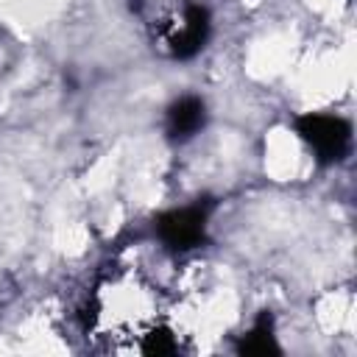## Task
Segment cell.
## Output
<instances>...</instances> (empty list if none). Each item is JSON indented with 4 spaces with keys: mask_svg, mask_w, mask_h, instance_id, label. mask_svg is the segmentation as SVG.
Wrapping results in <instances>:
<instances>
[{
    "mask_svg": "<svg viewBox=\"0 0 357 357\" xmlns=\"http://www.w3.org/2000/svg\"><path fill=\"white\" fill-rule=\"evenodd\" d=\"M298 137L312 148L315 159L324 165L340 162L351 148V126L337 114L310 112L296 120Z\"/></svg>",
    "mask_w": 357,
    "mask_h": 357,
    "instance_id": "cell-1",
    "label": "cell"
},
{
    "mask_svg": "<svg viewBox=\"0 0 357 357\" xmlns=\"http://www.w3.org/2000/svg\"><path fill=\"white\" fill-rule=\"evenodd\" d=\"M206 218H209V204H190L181 209H170L156 218V234L167 248L190 251L204 243Z\"/></svg>",
    "mask_w": 357,
    "mask_h": 357,
    "instance_id": "cell-2",
    "label": "cell"
},
{
    "mask_svg": "<svg viewBox=\"0 0 357 357\" xmlns=\"http://www.w3.org/2000/svg\"><path fill=\"white\" fill-rule=\"evenodd\" d=\"M209 28H212L209 11L201 3H184L178 20L165 28V42H167L170 56H176V59L195 56L206 45Z\"/></svg>",
    "mask_w": 357,
    "mask_h": 357,
    "instance_id": "cell-3",
    "label": "cell"
},
{
    "mask_svg": "<svg viewBox=\"0 0 357 357\" xmlns=\"http://www.w3.org/2000/svg\"><path fill=\"white\" fill-rule=\"evenodd\" d=\"M204 123H206V106H204V100L195 98V95H184V98H178L167 109L165 128H167V137L170 139L184 142V139L195 137L204 128Z\"/></svg>",
    "mask_w": 357,
    "mask_h": 357,
    "instance_id": "cell-4",
    "label": "cell"
},
{
    "mask_svg": "<svg viewBox=\"0 0 357 357\" xmlns=\"http://www.w3.org/2000/svg\"><path fill=\"white\" fill-rule=\"evenodd\" d=\"M237 354H251V357L279 354V346H276V337H273V321H271L268 312H262V315L257 318V324L251 326V332L240 337Z\"/></svg>",
    "mask_w": 357,
    "mask_h": 357,
    "instance_id": "cell-5",
    "label": "cell"
}]
</instances>
